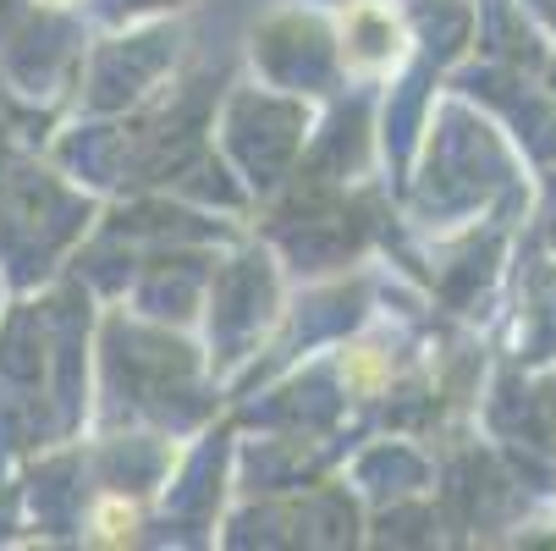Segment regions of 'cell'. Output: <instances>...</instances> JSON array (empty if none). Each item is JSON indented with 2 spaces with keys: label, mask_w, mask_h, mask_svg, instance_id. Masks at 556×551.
Listing matches in <instances>:
<instances>
[{
  "label": "cell",
  "mask_w": 556,
  "mask_h": 551,
  "mask_svg": "<svg viewBox=\"0 0 556 551\" xmlns=\"http://www.w3.org/2000/svg\"><path fill=\"white\" fill-rule=\"evenodd\" d=\"M122 524H132V513H127L122 502H105V508H100V535H105V540H122V535H127Z\"/></svg>",
  "instance_id": "cell-1"
},
{
  "label": "cell",
  "mask_w": 556,
  "mask_h": 551,
  "mask_svg": "<svg viewBox=\"0 0 556 551\" xmlns=\"http://www.w3.org/2000/svg\"><path fill=\"white\" fill-rule=\"evenodd\" d=\"M348 375H353V386H375V375H380V364H375V359H369V353H358V359H353V370H348Z\"/></svg>",
  "instance_id": "cell-2"
}]
</instances>
